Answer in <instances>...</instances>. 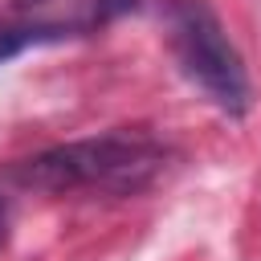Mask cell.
<instances>
[{"label":"cell","instance_id":"cell-1","mask_svg":"<svg viewBox=\"0 0 261 261\" xmlns=\"http://www.w3.org/2000/svg\"><path fill=\"white\" fill-rule=\"evenodd\" d=\"M167 167V147L139 130H106L94 139H73L37 159L20 163L16 179L41 192H98V196H135L159 179Z\"/></svg>","mask_w":261,"mask_h":261},{"label":"cell","instance_id":"cell-2","mask_svg":"<svg viewBox=\"0 0 261 261\" xmlns=\"http://www.w3.org/2000/svg\"><path fill=\"white\" fill-rule=\"evenodd\" d=\"M163 37L167 49L179 65V73L224 114L241 118L249 110V73L245 61L228 37V29L220 24V16L212 12L208 0H163Z\"/></svg>","mask_w":261,"mask_h":261},{"label":"cell","instance_id":"cell-3","mask_svg":"<svg viewBox=\"0 0 261 261\" xmlns=\"http://www.w3.org/2000/svg\"><path fill=\"white\" fill-rule=\"evenodd\" d=\"M57 37H65L61 24H0V61L16 57V53L29 49V45L57 41Z\"/></svg>","mask_w":261,"mask_h":261},{"label":"cell","instance_id":"cell-4","mask_svg":"<svg viewBox=\"0 0 261 261\" xmlns=\"http://www.w3.org/2000/svg\"><path fill=\"white\" fill-rule=\"evenodd\" d=\"M4 237H8V204L0 200V245H4Z\"/></svg>","mask_w":261,"mask_h":261}]
</instances>
